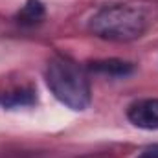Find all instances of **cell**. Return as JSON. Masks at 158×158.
Here are the masks:
<instances>
[{
  "label": "cell",
  "mask_w": 158,
  "mask_h": 158,
  "mask_svg": "<svg viewBox=\"0 0 158 158\" xmlns=\"http://www.w3.org/2000/svg\"><path fill=\"white\" fill-rule=\"evenodd\" d=\"M127 118L132 125L145 131H158V98L138 99L127 109Z\"/></svg>",
  "instance_id": "obj_3"
},
{
  "label": "cell",
  "mask_w": 158,
  "mask_h": 158,
  "mask_svg": "<svg viewBox=\"0 0 158 158\" xmlns=\"http://www.w3.org/2000/svg\"><path fill=\"white\" fill-rule=\"evenodd\" d=\"M138 158H158V143L145 147V149L138 155Z\"/></svg>",
  "instance_id": "obj_6"
},
{
  "label": "cell",
  "mask_w": 158,
  "mask_h": 158,
  "mask_svg": "<svg viewBox=\"0 0 158 158\" xmlns=\"http://www.w3.org/2000/svg\"><path fill=\"white\" fill-rule=\"evenodd\" d=\"M42 19H44V6L39 0H28L24 4V7L20 9V13H19V22L20 24L33 26V24H39Z\"/></svg>",
  "instance_id": "obj_5"
},
{
  "label": "cell",
  "mask_w": 158,
  "mask_h": 158,
  "mask_svg": "<svg viewBox=\"0 0 158 158\" xmlns=\"http://www.w3.org/2000/svg\"><path fill=\"white\" fill-rule=\"evenodd\" d=\"M147 28V19L142 9L116 4V6H105L88 22V30L105 40H127L140 39Z\"/></svg>",
  "instance_id": "obj_2"
},
{
  "label": "cell",
  "mask_w": 158,
  "mask_h": 158,
  "mask_svg": "<svg viewBox=\"0 0 158 158\" xmlns=\"http://www.w3.org/2000/svg\"><path fill=\"white\" fill-rule=\"evenodd\" d=\"M46 85L52 94L68 109L85 110L92 101V88L86 72L68 57L55 55L46 64Z\"/></svg>",
  "instance_id": "obj_1"
},
{
  "label": "cell",
  "mask_w": 158,
  "mask_h": 158,
  "mask_svg": "<svg viewBox=\"0 0 158 158\" xmlns=\"http://www.w3.org/2000/svg\"><path fill=\"white\" fill-rule=\"evenodd\" d=\"M94 72L99 74H107V76H127L132 72V64L127 61H119V59H105V61H94L88 66Z\"/></svg>",
  "instance_id": "obj_4"
}]
</instances>
